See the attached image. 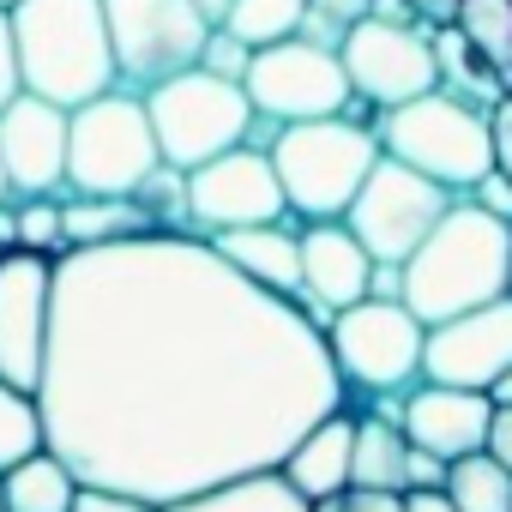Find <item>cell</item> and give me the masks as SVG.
<instances>
[{
	"instance_id": "cell-13",
	"label": "cell",
	"mask_w": 512,
	"mask_h": 512,
	"mask_svg": "<svg viewBox=\"0 0 512 512\" xmlns=\"http://www.w3.org/2000/svg\"><path fill=\"white\" fill-rule=\"evenodd\" d=\"M181 211L199 235L217 229H241V223H278L290 217L284 187L272 175V157L260 145H229L211 163L181 175Z\"/></svg>"
},
{
	"instance_id": "cell-31",
	"label": "cell",
	"mask_w": 512,
	"mask_h": 512,
	"mask_svg": "<svg viewBox=\"0 0 512 512\" xmlns=\"http://www.w3.org/2000/svg\"><path fill=\"white\" fill-rule=\"evenodd\" d=\"M247 55H253L247 43H235L229 31H211V37H205V49H199V67H205V73H217V79H235V85H241Z\"/></svg>"
},
{
	"instance_id": "cell-15",
	"label": "cell",
	"mask_w": 512,
	"mask_h": 512,
	"mask_svg": "<svg viewBox=\"0 0 512 512\" xmlns=\"http://www.w3.org/2000/svg\"><path fill=\"white\" fill-rule=\"evenodd\" d=\"M506 362H512V290L428 326V338H422V380H440V386L488 392V380Z\"/></svg>"
},
{
	"instance_id": "cell-40",
	"label": "cell",
	"mask_w": 512,
	"mask_h": 512,
	"mask_svg": "<svg viewBox=\"0 0 512 512\" xmlns=\"http://www.w3.org/2000/svg\"><path fill=\"white\" fill-rule=\"evenodd\" d=\"M404 7H410L416 19H428V25L440 31V25H452V13H458V0H404Z\"/></svg>"
},
{
	"instance_id": "cell-29",
	"label": "cell",
	"mask_w": 512,
	"mask_h": 512,
	"mask_svg": "<svg viewBox=\"0 0 512 512\" xmlns=\"http://www.w3.org/2000/svg\"><path fill=\"white\" fill-rule=\"evenodd\" d=\"M13 247L43 253V260H61V253H67V235H61V193L13 199Z\"/></svg>"
},
{
	"instance_id": "cell-23",
	"label": "cell",
	"mask_w": 512,
	"mask_h": 512,
	"mask_svg": "<svg viewBox=\"0 0 512 512\" xmlns=\"http://www.w3.org/2000/svg\"><path fill=\"white\" fill-rule=\"evenodd\" d=\"M404 464H410L404 428L386 422V416H362V422H356V440H350V488L404 494Z\"/></svg>"
},
{
	"instance_id": "cell-9",
	"label": "cell",
	"mask_w": 512,
	"mask_h": 512,
	"mask_svg": "<svg viewBox=\"0 0 512 512\" xmlns=\"http://www.w3.org/2000/svg\"><path fill=\"white\" fill-rule=\"evenodd\" d=\"M452 199H458V193H446V187L428 181L422 169H410V163H398V157L380 151L338 223L362 241V253H368L374 266H404L410 253H416V241L440 223V211H446Z\"/></svg>"
},
{
	"instance_id": "cell-10",
	"label": "cell",
	"mask_w": 512,
	"mask_h": 512,
	"mask_svg": "<svg viewBox=\"0 0 512 512\" xmlns=\"http://www.w3.org/2000/svg\"><path fill=\"white\" fill-rule=\"evenodd\" d=\"M103 25L115 49V79L127 91H151L199 67V49L211 37V25L193 13V0H103Z\"/></svg>"
},
{
	"instance_id": "cell-33",
	"label": "cell",
	"mask_w": 512,
	"mask_h": 512,
	"mask_svg": "<svg viewBox=\"0 0 512 512\" xmlns=\"http://www.w3.org/2000/svg\"><path fill=\"white\" fill-rule=\"evenodd\" d=\"M488 145H494V169L512 181V91L488 109Z\"/></svg>"
},
{
	"instance_id": "cell-12",
	"label": "cell",
	"mask_w": 512,
	"mask_h": 512,
	"mask_svg": "<svg viewBox=\"0 0 512 512\" xmlns=\"http://www.w3.org/2000/svg\"><path fill=\"white\" fill-rule=\"evenodd\" d=\"M338 67L350 79V97L374 103V109H392V103L422 97V91L440 85L434 43L416 25H398V19H380V13H362L338 37Z\"/></svg>"
},
{
	"instance_id": "cell-41",
	"label": "cell",
	"mask_w": 512,
	"mask_h": 512,
	"mask_svg": "<svg viewBox=\"0 0 512 512\" xmlns=\"http://www.w3.org/2000/svg\"><path fill=\"white\" fill-rule=\"evenodd\" d=\"M488 404H512V362L488 380Z\"/></svg>"
},
{
	"instance_id": "cell-11",
	"label": "cell",
	"mask_w": 512,
	"mask_h": 512,
	"mask_svg": "<svg viewBox=\"0 0 512 512\" xmlns=\"http://www.w3.org/2000/svg\"><path fill=\"white\" fill-rule=\"evenodd\" d=\"M241 91H247L253 115H266L278 127L350 109V79L338 67V49L308 43V37H284V43L253 49L247 73H241Z\"/></svg>"
},
{
	"instance_id": "cell-20",
	"label": "cell",
	"mask_w": 512,
	"mask_h": 512,
	"mask_svg": "<svg viewBox=\"0 0 512 512\" xmlns=\"http://www.w3.org/2000/svg\"><path fill=\"white\" fill-rule=\"evenodd\" d=\"M350 440H356V416L326 410L314 428L296 434V446L278 458V476L302 494V500H326L350 488Z\"/></svg>"
},
{
	"instance_id": "cell-34",
	"label": "cell",
	"mask_w": 512,
	"mask_h": 512,
	"mask_svg": "<svg viewBox=\"0 0 512 512\" xmlns=\"http://www.w3.org/2000/svg\"><path fill=\"white\" fill-rule=\"evenodd\" d=\"M470 199L488 211V217H500V223H512V181L500 175V169H482V181L470 187Z\"/></svg>"
},
{
	"instance_id": "cell-24",
	"label": "cell",
	"mask_w": 512,
	"mask_h": 512,
	"mask_svg": "<svg viewBox=\"0 0 512 512\" xmlns=\"http://www.w3.org/2000/svg\"><path fill=\"white\" fill-rule=\"evenodd\" d=\"M0 494H7V512H73L79 476L43 446V452L19 458L13 470H0Z\"/></svg>"
},
{
	"instance_id": "cell-46",
	"label": "cell",
	"mask_w": 512,
	"mask_h": 512,
	"mask_svg": "<svg viewBox=\"0 0 512 512\" xmlns=\"http://www.w3.org/2000/svg\"><path fill=\"white\" fill-rule=\"evenodd\" d=\"M0 253H7V247H0Z\"/></svg>"
},
{
	"instance_id": "cell-44",
	"label": "cell",
	"mask_w": 512,
	"mask_h": 512,
	"mask_svg": "<svg viewBox=\"0 0 512 512\" xmlns=\"http://www.w3.org/2000/svg\"><path fill=\"white\" fill-rule=\"evenodd\" d=\"M0 512H7V494H0Z\"/></svg>"
},
{
	"instance_id": "cell-30",
	"label": "cell",
	"mask_w": 512,
	"mask_h": 512,
	"mask_svg": "<svg viewBox=\"0 0 512 512\" xmlns=\"http://www.w3.org/2000/svg\"><path fill=\"white\" fill-rule=\"evenodd\" d=\"M362 13H368V0H302V31H296V37L338 49V37H344Z\"/></svg>"
},
{
	"instance_id": "cell-8",
	"label": "cell",
	"mask_w": 512,
	"mask_h": 512,
	"mask_svg": "<svg viewBox=\"0 0 512 512\" xmlns=\"http://www.w3.org/2000/svg\"><path fill=\"white\" fill-rule=\"evenodd\" d=\"M157 163L163 157L139 91L115 85L67 109V193H133Z\"/></svg>"
},
{
	"instance_id": "cell-6",
	"label": "cell",
	"mask_w": 512,
	"mask_h": 512,
	"mask_svg": "<svg viewBox=\"0 0 512 512\" xmlns=\"http://www.w3.org/2000/svg\"><path fill=\"white\" fill-rule=\"evenodd\" d=\"M139 97H145V121H151V139H157V157L169 169H181V175L211 163L229 145H247L253 121H260L235 79H217L205 67H187V73L139 91Z\"/></svg>"
},
{
	"instance_id": "cell-22",
	"label": "cell",
	"mask_w": 512,
	"mask_h": 512,
	"mask_svg": "<svg viewBox=\"0 0 512 512\" xmlns=\"http://www.w3.org/2000/svg\"><path fill=\"white\" fill-rule=\"evenodd\" d=\"M163 512H308V500L278 470H247V476H229V482L169 500Z\"/></svg>"
},
{
	"instance_id": "cell-7",
	"label": "cell",
	"mask_w": 512,
	"mask_h": 512,
	"mask_svg": "<svg viewBox=\"0 0 512 512\" xmlns=\"http://www.w3.org/2000/svg\"><path fill=\"white\" fill-rule=\"evenodd\" d=\"M326 356L344 380V392H374V398H398L422 380V338L428 326L398 302V296H362L350 308H338L326 326Z\"/></svg>"
},
{
	"instance_id": "cell-14",
	"label": "cell",
	"mask_w": 512,
	"mask_h": 512,
	"mask_svg": "<svg viewBox=\"0 0 512 512\" xmlns=\"http://www.w3.org/2000/svg\"><path fill=\"white\" fill-rule=\"evenodd\" d=\"M49 284H55V260L25 247L0 253V380L19 392H37V374H43Z\"/></svg>"
},
{
	"instance_id": "cell-3",
	"label": "cell",
	"mask_w": 512,
	"mask_h": 512,
	"mask_svg": "<svg viewBox=\"0 0 512 512\" xmlns=\"http://www.w3.org/2000/svg\"><path fill=\"white\" fill-rule=\"evenodd\" d=\"M13 55L19 85L61 109H79L115 91V49L103 25V0H13Z\"/></svg>"
},
{
	"instance_id": "cell-42",
	"label": "cell",
	"mask_w": 512,
	"mask_h": 512,
	"mask_svg": "<svg viewBox=\"0 0 512 512\" xmlns=\"http://www.w3.org/2000/svg\"><path fill=\"white\" fill-rule=\"evenodd\" d=\"M193 13H199L211 31H217V25H223V13H229V0H193Z\"/></svg>"
},
{
	"instance_id": "cell-38",
	"label": "cell",
	"mask_w": 512,
	"mask_h": 512,
	"mask_svg": "<svg viewBox=\"0 0 512 512\" xmlns=\"http://www.w3.org/2000/svg\"><path fill=\"white\" fill-rule=\"evenodd\" d=\"M440 476H446V464H440L434 452L410 446V464H404V488H440Z\"/></svg>"
},
{
	"instance_id": "cell-16",
	"label": "cell",
	"mask_w": 512,
	"mask_h": 512,
	"mask_svg": "<svg viewBox=\"0 0 512 512\" xmlns=\"http://www.w3.org/2000/svg\"><path fill=\"white\" fill-rule=\"evenodd\" d=\"M0 163H7L13 199L67 193V109L19 91L0 109Z\"/></svg>"
},
{
	"instance_id": "cell-36",
	"label": "cell",
	"mask_w": 512,
	"mask_h": 512,
	"mask_svg": "<svg viewBox=\"0 0 512 512\" xmlns=\"http://www.w3.org/2000/svg\"><path fill=\"white\" fill-rule=\"evenodd\" d=\"M482 452H494L506 470H512V404H494V416H488V440H482Z\"/></svg>"
},
{
	"instance_id": "cell-37",
	"label": "cell",
	"mask_w": 512,
	"mask_h": 512,
	"mask_svg": "<svg viewBox=\"0 0 512 512\" xmlns=\"http://www.w3.org/2000/svg\"><path fill=\"white\" fill-rule=\"evenodd\" d=\"M338 512H404V506H398V494H386V488H344V494H338Z\"/></svg>"
},
{
	"instance_id": "cell-19",
	"label": "cell",
	"mask_w": 512,
	"mask_h": 512,
	"mask_svg": "<svg viewBox=\"0 0 512 512\" xmlns=\"http://www.w3.org/2000/svg\"><path fill=\"white\" fill-rule=\"evenodd\" d=\"M223 260L247 278V284H260V290H272V296H290L296 302V290H302V241H296V229L278 217V223H241V229H217V235H205Z\"/></svg>"
},
{
	"instance_id": "cell-21",
	"label": "cell",
	"mask_w": 512,
	"mask_h": 512,
	"mask_svg": "<svg viewBox=\"0 0 512 512\" xmlns=\"http://www.w3.org/2000/svg\"><path fill=\"white\" fill-rule=\"evenodd\" d=\"M145 229H157V223L145 217V205L133 193H73V199H61L67 247H103V241L145 235Z\"/></svg>"
},
{
	"instance_id": "cell-5",
	"label": "cell",
	"mask_w": 512,
	"mask_h": 512,
	"mask_svg": "<svg viewBox=\"0 0 512 512\" xmlns=\"http://www.w3.org/2000/svg\"><path fill=\"white\" fill-rule=\"evenodd\" d=\"M374 139L386 157L422 169L428 181H440L446 193H470L482 181V169H494V145H488V109L452 97V91H422L404 97L392 109H380Z\"/></svg>"
},
{
	"instance_id": "cell-43",
	"label": "cell",
	"mask_w": 512,
	"mask_h": 512,
	"mask_svg": "<svg viewBox=\"0 0 512 512\" xmlns=\"http://www.w3.org/2000/svg\"><path fill=\"white\" fill-rule=\"evenodd\" d=\"M0 199H13V187H7V163H0Z\"/></svg>"
},
{
	"instance_id": "cell-26",
	"label": "cell",
	"mask_w": 512,
	"mask_h": 512,
	"mask_svg": "<svg viewBox=\"0 0 512 512\" xmlns=\"http://www.w3.org/2000/svg\"><path fill=\"white\" fill-rule=\"evenodd\" d=\"M440 488H446V500H452L458 512H512V470H506L494 452H464V458H452L446 476H440Z\"/></svg>"
},
{
	"instance_id": "cell-1",
	"label": "cell",
	"mask_w": 512,
	"mask_h": 512,
	"mask_svg": "<svg viewBox=\"0 0 512 512\" xmlns=\"http://www.w3.org/2000/svg\"><path fill=\"white\" fill-rule=\"evenodd\" d=\"M37 410L79 482L169 506L278 470L344 410V380L290 296L247 284L205 235L145 229L55 260Z\"/></svg>"
},
{
	"instance_id": "cell-35",
	"label": "cell",
	"mask_w": 512,
	"mask_h": 512,
	"mask_svg": "<svg viewBox=\"0 0 512 512\" xmlns=\"http://www.w3.org/2000/svg\"><path fill=\"white\" fill-rule=\"evenodd\" d=\"M19 91L25 85H19V55H13V19H7V7H0V109H7Z\"/></svg>"
},
{
	"instance_id": "cell-32",
	"label": "cell",
	"mask_w": 512,
	"mask_h": 512,
	"mask_svg": "<svg viewBox=\"0 0 512 512\" xmlns=\"http://www.w3.org/2000/svg\"><path fill=\"white\" fill-rule=\"evenodd\" d=\"M73 512H163V506H151V500H139V494H121V488H91V482H79Z\"/></svg>"
},
{
	"instance_id": "cell-2",
	"label": "cell",
	"mask_w": 512,
	"mask_h": 512,
	"mask_svg": "<svg viewBox=\"0 0 512 512\" xmlns=\"http://www.w3.org/2000/svg\"><path fill=\"white\" fill-rule=\"evenodd\" d=\"M506 290H512V223L488 217L476 199H452L398 266V302L422 326H440Z\"/></svg>"
},
{
	"instance_id": "cell-45",
	"label": "cell",
	"mask_w": 512,
	"mask_h": 512,
	"mask_svg": "<svg viewBox=\"0 0 512 512\" xmlns=\"http://www.w3.org/2000/svg\"><path fill=\"white\" fill-rule=\"evenodd\" d=\"M0 7H13V0H0Z\"/></svg>"
},
{
	"instance_id": "cell-27",
	"label": "cell",
	"mask_w": 512,
	"mask_h": 512,
	"mask_svg": "<svg viewBox=\"0 0 512 512\" xmlns=\"http://www.w3.org/2000/svg\"><path fill=\"white\" fill-rule=\"evenodd\" d=\"M217 31H229V37L247 43V49L284 43V37L302 31V0H229V13H223Z\"/></svg>"
},
{
	"instance_id": "cell-18",
	"label": "cell",
	"mask_w": 512,
	"mask_h": 512,
	"mask_svg": "<svg viewBox=\"0 0 512 512\" xmlns=\"http://www.w3.org/2000/svg\"><path fill=\"white\" fill-rule=\"evenodd\" d=\"M296 241H302V290H296V308H302L314 326H326L338 308H350V302L368 296L374 260L362 253V241H356L338 217L296 229Z\"/></svg>"
},
{
	"instance_id": "cell-17",
	"label": "cell",
	"mask_w": 512,
	"mask_h": 512,
	"mask_svg": "<svg viewBox=\"0 0 512 512\" xmlns=\"http://www.w3.org/2000/svg\"><path fill=\"white\" fill-rule=\"evenodd\" d=\"M488 416H494L488 392H476V386H440V380L410 386L404 404H398L404 440L422 446V452H434L440 464H452V458H464V452H482Z\"/></svg>"
},
{
	"instance_id": "cell-28",
	"label": "cell",
	"mask_w": 512,
	"mask_h": 512,
	"mask_svg": "<svg viewBox=\"0 0 512 512\" xmlns=\"http://www.w3.org/2000/svg\"><path fill=\"white\" fill-rule=\"evenodd\" d=\"M43 452V410L37 392H19L0 380V470H13L19 458Z\"/></svg>"
},
{
	"instance_id": "cell-25",
	"label": "cell",
	"mask_w": 512,
	"mask_h": 512,
	"mask_svg": "<svg viewBox=\"0 0 512 512\" xmlns=\"http://www.w3.org/2000/svg\"><path fill=\"white\" fill-rule=\"evenodd\" d=\"M452 31L476 49V61L512 91V0H458Z\"/></svg>"
},
{
	"instance_id": "cell-39",
	"label": "cell",
	"mask_w": 512,
	"mask_h": 512,
	"mask_svg": "<svg viewBox=\"0 0 512 512\" xmlns=\"http://www.w3.org/2000/svg\"><path fill=\"white\" fill-rule=\"evenodd\" d=\"M398 506H404V512H458V506L446 500V488H404Z\"/></svg>"
},
{
	"instance_id": "cell-4",
	"label": "cell",
	"mask_w": 512,
	"mask_h": 512,
	"mask_svg": "<svg viewBox=\"0 0 512 512\" xmlns=\"http://www.w3.org/2000/svg\"><path fill=\"white\" fill-rule=\"evenodd\" d=\"M266 157H272V175L284 187V205L308 223H332V217H344L362 175L374 169L380 139H374V127H362L350 115H320V121L278 127Z\"/></svg>"
}]
</instances>
